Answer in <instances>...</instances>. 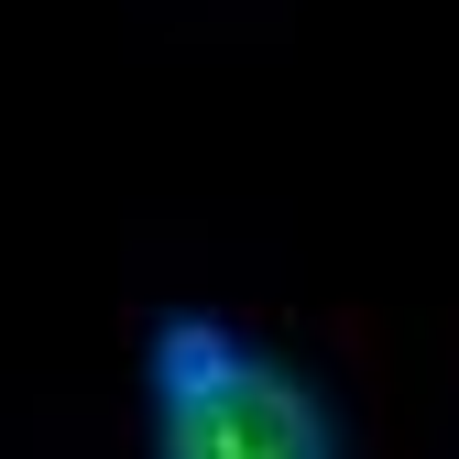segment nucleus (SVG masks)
<instances>
[{
  "label": "nucleus",
  "mask_w": 459,
  "mask_h": 459,
  "mask_svg": "<svg viewBox=\"0 0 459 459\" xmlns=\"http://www.w3.org/2000/svg\"><path fill=\"white\" fill-rule=\"evenodd\" d=\"M153 459H339V416L307 361L230 317H164L143 339Z\"/></svg>",
  "instance_id": "1"
}]
</instances>
